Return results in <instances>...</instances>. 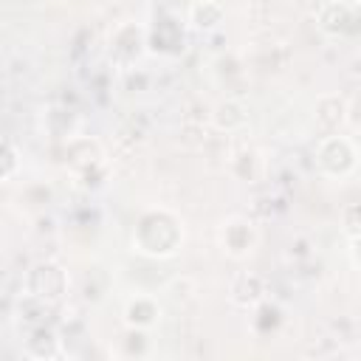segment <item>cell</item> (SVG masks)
Returning a JSON list of instances; mask_svg holds the SVG:
<instances>
[{
    "label": "cell",
    "instance_id": "6da1fadb",
    "mask_svg": "<svg viewBox=\"0 0 361 361\" xmlns=\"http://www.w3.org/2000/svg\"><path fill=\"white\" fill-rule=\"evenodd\" d=\"M130 245L147 259H169L183 245V223L166 209H147L133 226Z\"/></svg>",
    "mask_w": 361,
    "mask_h": 361
},
{
    "label": "cell",
    "instance_id": "7a4b0ae2",
    "mask_svg": "<svg viewBox=\"0 0 361 361\" xmlns=\"http://www.w3.org/2000/svg\"><path fill=\"white\" fill-rule=\"evenodd\" d=\"M313 164L324 178L344 180L358 169V147L350 135L324 133L313 149Z\"/></svg>",
    "mask_w": 361,
    "mask_h": 361
},
{
    "label": "cell",
    "instance_id": "3957f363",
    "mask_svg": "<svg viewBox=\"0 0 361 361\" xmlns=\"http://www.w3.org/2000/svg\"><path fill=\"white\" fill-rule=\"evenodd\" d=\"M68 285H71L68 271L54 259H39L25 274V293L51 307L68 296Z\"/></svg>",
    "mask_w": 361,
    "mask_h": 361
},
{
    "label": "cell",
    "instance_id": "277c9868",
    "mask_svg": "<svg viewBox=\"0 0 361 361\" xmlns=\"http://www.w3.org/2000/svg\"><path fill=\"white\" fill-rule=\"evenodd\" d=\"M147 25L138 20H124L110 31V59L121 68H133L147 54Z\"/></svg>",
    "mask_w": 361,
    "mask_h": 361
},
{
    "label": "cell",
    "instance_id": "5b68a950",
    "mask_svg": "<svg viewBox=\"0 0 361 361\" xmlns=\"http://www.w3.org/2000/svg\"><path fill=\"white\" fill-rule=\"evenodd\" d=\"M316 28L330 39H355L361 31L358 8L347 0H327L316 14Z\"/></svg>",
    "mask_w": 361,
    "mask_h": 361
},
{
    "label": "cell",
    "instance_id": "8992f818",
    "mask_svg": "<svg viewBox=\"0 0 361 361\" xmlns=\"http://www.w3.org/2000/svg\"><path fill=\"white\" fill-rule=\"evenodd\" d=\"M147 48L161 56H178L186 48V23L172 14H158L147 28Z\"/></svg>",
    "mask_w": 361,
    "mask_h": 361
},
{
    "label": "cell",
    "instance_id": "52a82bcc",
    "mask_svg": "<svg viewBox=\"0 0 361 361\" xmlns=\"http://www.w3.org/2000/svg\"><path fill=\"white\" fill-rule=\"evenodd\" d=\"M257 243H259V231H257L254 220L245 217V214H231L223 223V228H220V245H223V251L231 259L251 257L254 248H257Z\"/></svg>",
    "mask_w": 361,
    "mask_h": 361
},
{
    "label": "cell",
    "instance_id": "ba28073f",
    "mask_svg": "<svg viewBox=\"0 0 361 361\" xmlns=\"http://www.w3.org/2000/svg\"><path fill=\"white\" fill-rule=\"evenodd\" d=\"M161 316H164V307H161V302H158L155 296H149V293H135V296H130V299L124 302V307H121V319H124V324L133 327V330H152V327H158Z\"/></svg>",
    "mask_w": 361,
    "mask_h": 361
},
{
    "label": "cell",
    "instance_id": "9c48e42d",
    "mask_svg": "<svg viewBox=\"0 0 361 361\" xmlns=\"http://www.w3.org/2000/svg\"><path fill=\"white\" fill-rule=\"evenodd\" d=\"M226 23L223 0H189L186 6V28L195 34H214Z\"/></svg>",
    "mask_w": 361,
    "mask_h": 361
},
{
    "label": "cell",
    "instance_id": "30bf717a",
    "mask_svg": "<svg viewBox=\"0 0 361 361\" xmlns=\"http://www.w3.org/2000/svg\"><path fill=\"white\" fill-rule=\"evenodd\" d=\"M268 288H265V279L257 274V271H240L231 285H228V299L231 305L243 307V310H254L262 299H265Z\"/></svg>",
    "mask_w": 361,
    "mask_h": 361
},
{
    "label": "cell",
    "instance_id": "8fae6325",
    "mask_svg": "<svg viewBox=\"0 0 361 361\" xmlns=\"http://www.w3.org/2000/svg\"><path fill=\"white\" fill-rule=\"evenodd\" d=\"M23 350L31 358H42V361L56 358V355H62V336H59V330L51 322L48 324L28 327L25 341H23Z\"/></svg>",
    "mask_w": 361,
    "mask_h": 361
},
{
    "label": "cell",
    "instance_id": "7c38bea8",
    "mask_svg": "<svg viewBox=\"0 0 361 361\" xmlns=\"http://www.w3.org/2000/svg\"><path fill=\"white\" fill-rule=\"evenodd\" d=\"M212 121L223 133H237V130H243L248 124V107L240 99H223V102L214 104Z\"/></svg>",
    "mask_w": 361,
    "mask_h": 361
},
{
    "label": "cell",
    "instance_id": "4fadbf2b",
    "mask_svg": "<svg viewBox=\"0 0 361 361\" xmlns=\"http://www.w3.org/2000/svg\"><path fill=\"white\" fill-rule=\"evenodd\" d=\"M99 158H102V147H99V141L76 138V141L68 144V161H71V166H76V169L90 172V169L99 164Z\"/></svg>",
    "mask_w": 361,
    "mask_h": 361
},
{
    "label": "cell",
    "instance_id": "5bb4252c",
    "mask_svg": "<svg viewBox=\"0 0 361 361\" xmlns=\"http://www.w3.org/2000/svg\"><path fill=\"white\" fill-rule=\"evenodd\" d=\"M316 121L324 133H336V127L344 121V99L341 96H319L316 102Z\"/></svg>",
    "mask_w": 361,
    "mask_h": 361
},
{
    "label": "cell",
    "instance_id": "9a60e30c",
    "mask_svg": "<svg viewBox=\"0 0 361 361\" xmlns=\"http://www.w3.org/2000/svg\"><path fill=\"white\" fill-rule=\"evenodd\" d=\"M48 316H51V305L23 293V299L17 302V322L25 324V327H37V324H48Z\"/></svg>",
    "mask_w": 361,
    "mask_h": 361
},
{
    "label": "cell",
    "instance_id": "2e32d148",
    "mask_svg": "<svg viewBox=\"0 0 361 361\" xmlns=\"http://www.w3.org/2000/svg\"><path fill=\"white\" fill-rule=\"evenodd\" d=\"M257 316H254V327L259 330V333H268V330H274L276 324H279V319H282V313H279V307L276 305H271V302H259L257 307Z\"/></svg>",
    "mask_w": 361,
    "mask_h": 361
},
{
    "label": "cell",
    "instance_id": "e0dca14e",
    "mask_svg": "<svg viewBox=\"0 0 361 361\" xmlns=\"http://www.w3.org/2000/svg\"><path fill=\"white\" fill-rule=\"evenodd\" d=\"M20 169V152L11 141H0V180L14 178Z\"/></svg>",
    "mask_w": 361,
    "mask_h": 361
},
{
    "label": "cell",
    "instance_id": "ac0fdd59",
    "mask_svg": "<svg viewBox=\"0 0 361 361\" xmlns=\"http://www.w3.org/2000/svg\"><path fill=\"white\" fill-rule=\"evenodd\" d=\"M341 223H344V234H347L350 245L355 248V243H358V237H361V209H358V203H350V206L341 212Z\"/></svg>",
    "mask_w": 361,
    "mask_h": 361
},
{
    "label": "cell",
    "instance_id": "d6986e66",
    "mask_svg": "<svg viewBox=\"0 0 361 361\" xmlns=\"http://www.w3.org/2000/svg\"><path fill=\"white\" fill-rule=\"evenodd\" d=\"M147 344H149L147 330H133V327H127V338H124V353H127V355H144V353H147Z\"/></svg>",
    "mask_w": 361,
    "mask_h": 361
}]
</instances>
